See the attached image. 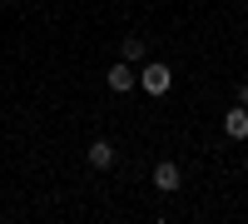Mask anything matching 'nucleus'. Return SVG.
<instances>
[{
  "label": "nucleus",
  "instance_id": "obj_1",
  "mask_svg": "<svg viewBox=\"0 0 248 224\" xmlns=\"http://www.w3.org/2000/svg\"><path fill=\"white\" fill-rule=\"evenodd\" d=\"M169 85H174V70L164 65V60H144V70H139V90L159 100V95L169 90Z\"/></svg>",
  "mask_w": 248,
  "mask_h": 224
},
{
  "label": "nucleus",
  "instance_id": "obj_2",
  "mask_svg": "<svg viewBox=\"0 0 248 224\" xmlns=\"http://www.w3.org/2000/svg\"><path fill=\"white\" fill-rule=\"evenodd\" d=\"M105 85H109L114 95H129V90L139 85V70L129 65V60H119V65H109V70H105Z\"/></svg>",
  "mask_w": 248,
  "mask_h": 224
},
{
  "label": "nucleus",
  "instance_id": "obj_3",
  "mask_svg": "<svg viewBox=\"0 0 248 224\" xmlns=\"http://www.w3.org/2000/svg\"><path fill=\"white\" fill-rule=\"evenodd\" d=\"M179 185H184V170L174 165V159H159V165H154V190L159 194H174Z\"/></svg>",
  "mask_w": 248,
  "mask_h": 224
},
{
  "label": "nucleus",
  "instance_id": "obj_4",
  "mask_svg": "<svg viewBox=\"0 0 248 224\" xmlns=\"http://www.w3.org/2000/svg\"><path fill=\"white\" fill-rule=\"evenodd\" d=\"M223 135H229V139H238V145L248 139V105H233L229 115H223Z\"/></svg>",
  "mask_w": 248,
  "mask_h": 224
},
{
  "label": "nucleus",
  "instance_id": "obj_5",
  "mask_svg": "<svg viewBox=\"0 0 248 224\" xmlns=\"http://www.w3.org/2000/svg\"><path fill=\"white\" fill-rule=\"evenodd\" d=\"M90 165L94 170H109L114 165V145H109V139H94V145H90Z\"/></svg>",
  "mask_w": 248,
  "mask_h": 224
},
{
  "label": "nucleus",
  "instance_id": "obj_6",
  "mask_svg": "<svg viewBox=\"0 0 248 224\" xmlns=\"http://www.w3.org/2000/svg\"><path fill=\"white\" fill-rule=\"evenodd\" d=\"M144 55H149V45H144L139 35H129V40L119 45V60H129V65H144Z\"/></svg>",
  "mask_w": 248,
  "mask_h": 224
},
{
  "label": "nucleus",
  "instance_id": "obj_7",
  "mask_svg": "<svg viewBox=\"0 0 248 224\" xmlns=\"http://www.w3.org/2000/svg\"><path fill=\"white\" fill-rule=\"evenodd\" d=\"M238 105H248V80H243V85H238Z\"/></svg>",
  "mask_w": 248,
  "mask_h": 224
}]
</instances>
